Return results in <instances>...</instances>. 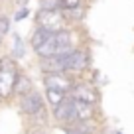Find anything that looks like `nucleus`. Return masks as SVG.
Instances as JSON below:
<instances>
[{
    "label": "nucleus",
    "instance_id": "f257e3e1",
    "mask_svg": "<svg viewBox=\"0 0 134 134\" xmlns=\"http://www.w3.org/2000/svg\"><path fill=\"white\" fill-rule=\"evenodd\" d=\"M18 73L20 71H18V65L14 61V57H10V55L0 57V97L2 99H8L12 95L14 81H16Z\"/></svg>",
    "mask_w": 134,
    "mask_h": 134
},
{
    "label": "nucleus",
    "instance_id": "f03ea898",
    "mask_svg": "<svg viewBox=\"0 0 134 134\" xmlns=\"http://www.w3.org/2000/svg\"><path fill=\"white\" fill-rule=\"evenodd\" d=\"M67 24L69 22L63 16V10H38L36 12V28H42L49 34L65 30Z\"/></svg>",
    "mask_w": 134,
    "mask_h": 134
},
{
    "label": "nucleus",
    "instance_id": "7ed1b4c3",
    "mask_svg": "<svg viewBox=\"0 0 134 134\" xmlns=\"http://www.w3.org/2000/svg\"><path fill=\"white\" fill-rule=\"evenodd\" d=\"M89 63H91L89 51L75 47L73 51L65 53V73H83L89 69Z\"/></svg>",
    "mask_w": 134,
    "mask_h": 134
},
{
    "label": "nucleus",
    "instance_id": "20e7f679",
    "mask_svg": "<svg viewBox=\"0 0 134 134\" xmlns=\"http://www.w3.org/2000/svg\"><path fill=\"white\" fill-rule=\"evenodd\" d=\"M69 93H71V99H75V100H83V103H89V105L99 103V93L89 83H73Z\"/></svg>",
    "mask_w": 134,
    "mask_h": 134
},
{
    "label": "nucleus",
    "instance_id": "39448f33",
    "mask_svg": "<svg viewBox=\"0 0 134 134\" xmlns=\"http://www.w3.org/2000/svg\"><path fill=\"white\" fill-rule=\"evenodd\" d=\"M43 85L46 89H57V91L69 93L73 87V79L67 73L59 71V73H46L43 75Z\"/></svg>",
    "mask_w": 134,
    "mask_h": 134
},
{
    "label": "nucleus",
    "instance_id": "423d86ee",
    "mask_svg": "<svg viewBox=\"0 0 134 134\" xmlns=\"http://www.w3.org/2000/svg\"><path fill=\"white\" fill-rule=\"evenodd\" d=\"M20 105H22V110H24L26 114H30V116L43 113V100H42V95H40V93L30 91L28 95L22 97V103H20Z\"/></svg>",
    "mask_w": 134,
    "mask_h": 134
},
{
    "label": "nucleus",
    "instance_id": "0eeeda50",
    "mask_svg": "<svg viewBox=\"0 0 134 134\" xmlns=\"http://www.w3.org/2000/svg\"><path fill=\"white\" fill-rule=\"evenodd\" d=\"M53 114L59 122H73L75 120V110H73V99L65 97L57 107H53Z\"/></svg>",
    "mask_w": 134,
    "mask_h": 134
},
{
    "label": "nucleus",
    "instance_id": "6e6552de",
    "mask_svg": "<svg viewBox=\"0 0 134 134\" xmlns=\"http://www.w3.org/2000/svg\"><path fill=\"white\" fill-rule=\"evenodd\" d=\"M95 105H89V103H83V100H75L73 99V110H75V120L79 122H89L95 114Z\"/></svg>",
    "mask_w": 134,
    "mask_h": 134
},
{
    "label": "nucleus",
    "instance_id": "1a4fd4ad",
    "mask_svg": "<svg viewBox=\"0 0 134 134\" xmlns=\"http://www.w3.org/2000/svg\"><path fill=\"white\" fill-rule=\"evenodd\" d=\"M32 81L30 77H26L24 73H18L16 75V81H14V89H12V95H18V97H24L32 91Z\"/></svg>",
    "mask_w": 134,
    "mask_h": 134
},
{
    "label": "nucleus",
    "instance_id": "9d476101",
    "mask_svg": "<svg viewBox=\"0 0 134 134\" xmlns=\"http://www.w3.org/2000/svg\"><path fill=\"white\" fill-rule=\"evenodd\" d=\"M49 38H51L49 32H46V30H42V28H36L32 32V36H30V46H32L34 49H38V47L42 46L43 42H47Z\"/></svg>",
    "mask_w": 134,
    "mask_h": 134
},
{
    "label": "nucleus",
    "instance_id": "9b49d317",
    "mask_svg": "<svg viewBox=\"0 0 134 134\" xmlns=\"http://www.w3.org/2000/svg\"><path fill=\"white\" fill-rule=\"evenodd\" d=\"M63 16L67 18V22H81L85 18V6L79 4L71 10H63Z\"/></svg>",
    "mask_w": 134,
    "mask_h": 134
},
{
    "label": "nucleus",
    "instance_id": "f8f14e48",
    "mask_svg": "<svg viewBox=\"0 0 134 134\" xmlns=\"http://www.w3.org/2000/svg\"><path fill=\"white\" fill-rule=\"evenodd\" d=\"M65 97H67V93H63V91H57V89H46V99H47V103H49L51 107H57Z\"/></svg>",
    "mask_w": 134,
    "mask_h": 134
},
{
    "label": "nucleus",
    "instance_id": "ddd939ff",
    "mask_svg": "<svg viewBox=\"0 0 134 134\" xmlns=\"http://www.w3.org/2000/svg\"><path fill=\"white\" fill-rule=\"evenodd\" d=\"M12 40H14V49H12V55L14 57H22L24 55V42L18 34H12Z\"/></svg>",
    "mask_w": 134,
    "mask_h": 134
},
{
    "label": "nucleus",
    "instance_id": "4468645a",
    "mask_svg": "<svg viewBox=\"0 0 134 134\" xmlns=\"http://www.w3.org/2000/svg\"><path fill=\"white\" fill-rule=\"evenodd\" d=\"M40 10H61L59 0H40Z\"/></svg>",
    "mask_w": 134,
    "mask_h": 134
},
{
    "label": "nucleus",
    "instance_id": "2eb2a0df",
    "mask_svg": "<svg viewBox=\"0 0 134 134\" xmlns=\"http://www.w3.org/2000/svg\"><path fill=\"white\" fill-rule=\"evenodd\" d=\"M8 32H10V18L4 16V14H0V36L4 38Z\"/></svg>",
    "mask_w": 134,
    "mask_h": 134
},
{
    "label": "nucleus",
    "instance_id": "dca6fc26",
    "mask_svg": "<svg viewBox=\"0 0 134 134\" xmlns=\"http://www.w3.org/2000/svg\"><path fill=\"white\" fill-rule=\"evenodd\" d=\"M59 4H61V10H71L81 4V0H59Z\"/></svg>",
    "mask_w": 134,
    "mask_h": 134
},
{
    "label": "nucleus",
    "instance_id": "f3484780",
    "mask_svg": "<svg viewBox=\"0 0 134 134\" xmlns=\"http://www.w3.org/2000/svg\"><path fill=\"white\" fill-rule=\"evenodd\" d=\"M28 12H30V10L26 8V6H22V8H20V12H18V14H16L14 18H16V20H22L24 16H28Z\"/></svg>",
    "mask_w": 134,
    "mask_h": 134
},
{
    "label": "nucleus",
    "instance_id": "a211bd4d",
    "mask_svg": "<svg viewBox=\"0 0 134 134\" xmlns=\"http://www.w3.org/2000/svg\"><path fill=\"white\" fill-rule=\"evenodd\" d=\"M67 134H81L79 130H67Z\"/></svg>",
    "mask_w": 134,
    "mask_h": 134
},
{
    "label": "nucleus",
    "instance_id": "6ab92c4d",
    "mask_svg": "<svg viewBox=\"0 0 134 134\" xmlns=\"http://www.w3.org/2000/svg\"><path fill=\"white\" fill-rule=\"evenodd\" d=\"M0 46H2V36H0Z\"/></svg>",
    "mask_w": 134,
    "mask_h": 134
},
{
    "label": "nucleus",
    "instance_id": "aec40b11",
    "mask_svg": "<svg viewBox=\"0 0 134 134\" xmlns=\"http://www.w3.org/2000/svg\"><path fill=\"white\" fill-rule=\"evenodd\" d=\"M0 100H2V97H0Z\"/></svg>",
    "mask_w": 134,
    "mask_h": 134
}]
</instances>
